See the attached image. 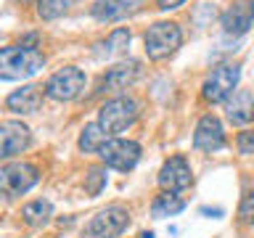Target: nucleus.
<instances>
[{
  "mask_svg": "<svg viewBox=\"0 0 254 238\" xmlns=\"http://www.w3.org/2000/svg\"><path fill=\"white\" fill-rule=\"evenodd\" d=\"M183 29L178 21H154L143 35V51L148 61H167L180 51Z\"/></svg>",
  "mask_w": 254,
  "mask_h": 238,
  "instance_id": "nucleus-2",
  "label": "nucleus"
},
{
  "mask_svg": "<svg viewBox=\"0 0 254 238\" xmlns=\"http://www.w3.org/2000/svg\"><path fill=\"white\" fill-rule=\"evenodd\" d=\"M186 209V201L178 193H170V190H162L154 201H151V217L154 220H164V217H175Z\"/></svg>",
  "mask_w": 254,
  "mask_h": 238,
  "instance_id": "nucleus-18",
  "label": "nucleus"
},
{
  "mask_svg": "<svg viewBox=\"0 0 254 238\" xmlns=\"http://www.w3.org/2000/svg\"><path fill=\"white\" fill-rule=\"evenodd\" d=\"M236 220L246 228L254 225V190H249V193L241 198V204H238V209H236Z\"/></svg>",
  "mask_w": 254,
  "mask_h": 238,
  "instance_id": "nucleus-23",
  "label": "nucleus"
},
{
  "mask_svg": "<svg viewBox=\"0 0 254 238\" xmlns=\"http://www.w3.org/2000/svg\"><path fill=\"white\" fill-rule=\"evenodd\" d=\"M140 154H143L140 143L127 140V138H109L98 151L101 162L106 167H111V170H117V172L135 170V164L140 162Z\"/></svg>",
  "mask_w": 254,
  "mask_h": 238,
  "instance_id": "nucleus-6",
  "label": "nucleus"
},
{
  "mask_svg": "<svg viewBox=\"0 0 254 238\" xmlns=\"http://www.w3.org/2000/svg\"><path fill=\"white\" fill-rule=\"evenodd\" d=\"M106 140H109V135L101 130V124H98V122H90V124L82 127L77 146H79V151H82V154H98L101 146H103Z\"/></svg>",
  "mask_w": 254,
  "mask_h": 238,
  "instance_id": "nucleus-20",
  "label": "nucleus"
},
{
  "mask_svg": "<svg viewBox=\"0 0 254 238\" xmlns=\"http://www.w3.org/2000/svg\"><path fill=\"white\" fill-rule=\"evenodd\" d=\"M40 180V170L35 164L27 162H13L0 170V193L8 198L24 196L27 190H32Z\"/></svg>",
  "mask_w": 254,
  "mask_h": 238,
  "instance_id": "nucleus-7",
  "label": "nucleus"
},
{
  "mask_svg": "<svg viewBox=\"0 0 254 238\" xmlns=\"http://www.w3.org/2000/svg\"><path fill=\"white\" fill-rule=\"evenodd\" d=\"M238 79H241V63H220V66H214L201 85V101L225 103L228 95L238 87Z\"/></svg>",
  "mask_w": 254,
  "mask_h": 238,
  "instance_id": "nucleus-5",
  "label": "nucleus"
},
{
  "mask_svg": "<svg viewBox=\"0 0 254 238\" xmlns=\"http://www.w3.org/2000/svg\"><path fill=\"white\" fill-rule=\"evenodd\" d=\"M43 95H45L43 87H37V85H24V87H19V90H13L11 95H8V98H5V106H8V111H13V114L27 117V114H35V111L40 109Z\"/></svg>",
  "mask_w": 254,
  "mask_h": 238,
  "instance_id": "nucleus-16",
  "label": "nucleus"
},
{
  "mask_svg": "<svg viewBox=\"0 0 254 238\" xmlns=\"http://www.w3.org/2000/svg\"><path fill=\"white\" fill-rule=\"evenodd\" d=\"M85 82H87V77H85L82 69L64 66V69L56 71V74L48 77L43 90H45L48 98H53V101H74L77 95L85 90Z\"/></svg>",
  "mask_w": 254,
  "mask_h": 238,
  "instance_id": "nucleus-8",
  "label": "nucleus"
},
{
  "mask_svg": "<svg viewBox=\"0 0 254 238\" xmlns=\"http://www.w3.org/2000/svg\"><path fill=\"white\" fill-rule=\"evenodd\" d=\"M45 66V53L37 45H5L0 48V79H27Z\"/></svg>",
  "mask_w": 254,
  "mask_h": 238,
  "instance_id": "nucleus-1",
  "label": "nucleus"
},
{
  "mask_svg": "<svg viewBox=\"0 0 254 238\" xmlns=\"http://www.w3.org/2000/svg\"><path fill=\"white\" fill-rule=\"evenodd\" d=\"M138 77H140V63L138 61L117 63V66L106 69V74L101 77L98 90L101 93H122V90H127V87H132Z\"/></svg>",
  "mask_w": 254,
  "mask_h": 238,
  "instance_id": "nucleus-14",
  "label": "nucleus"
},
{
  "mask_svg": "<svg viewBox=\"0 0 254 238\" xmlns=\"http://www.w3.org/2000/svg\"><path fill=\"white\" fill-rule=\"evenodd\" d=\"M103 188H106V170H103V167H93V170H87V175H85V190H87V193L98 196Z\"/></svg>",
  "mask_w": 254,
  "mask_h": 238,
  "instance_id": "nucleus-22",
  "label": "nucleus"
},
{
  "mask_svg": "<svg viewBox=\"0 0 254 238\" xmlns=\"http://www.w3.org/2000/svg\"><path fill=\"white\" fill-rule=\"evenodd\" d=\"M193 148L204 151V154H214V151L225 148V127H222L220 117L204 114L193 127Z\"/></svg>",
  "mask_w": 254,
  "mask_h": 238,
  "instance_id": "nucleus-12",
  "label": "nucleus"
},
{
  "mask_svg": "<svg viewBox=\"0 0 254 238\" xmlns=\"http://www.w3.org/2000/svg\"><path fill=\"white\" fill-rule=\"evenodd\" d=\"M225 117H228V122L236 124V127L249 124L254 119V95H252V90H246V87L238 90L236 87L225 101Z\"/></svg>",
  "mask_w": 254,
  "mask_h": 238,
  "instance_id": "nucleus-15",
  "label": "nucleus"
},
{
  "mask_svg": "<svg viewBox=\"0 0 254 238\" xmlns=\"http://www.w3.org/2000/svg\"><path fill=\"white\" fill-rule=\"evenodd\" d=\"M201 214H217V217H220V214H222V209H206V206H204V209H201Z\"/></svg>",
  "mask_w": 254,
  "mask_h": 238,
  "instance_id": "nucleus-26",
  "label": "nucleus"
},
{
  "mask_svg": "<svg viewBox=\"0 0 254 238\" xmlns=\"http://www.w3.org/2000/svg\"><path fill=\"white\" fill-rule=\"evenodd\" d=\"M156 182L162 190H170V193H180L193 185V170H190V162L183 154L170 156L167 162L159 167Z\"/></svg>",
  "mask_w": 254,
  "mask_h": 238,
  "instance_id": "nucleus-9",
  "label": "nucleus"
},
{
  "mask_svg": "<svg viewBox=\"0 0 254 238\" xmlns=\"http://www.w3.org/2000/svg\"><path fill=\"white\" fill-rule=\"evenodd\" d=\"M148 5V0H95L90 5V16L95 21H122L127 16H135Z\"/></svg>",
  "mask_w": 254,
  "mask_h": 238,
  "instance_id": "nucleus-13",
  "label": "nucleus"
},
{
  "mask_svg": "<svg viewBox=\"0 0 254 238\" xmlns=\"http://www.w3.org/2000/svg\"><path fill=\"white\" fill-rule=\"evenodd\" d=\"M236 151L241 156H254V130H241L236 135Z\"/></svg>",
  "mask_w": 254,
  "mask_h": 238,
  "instance_id": "nucleus-24",
  "label": "nucleus"
},
{
  "mask_svg": "<svg viewBox=\"0 0 254 238\" xmlns=\"http://www.w3.org/2000/svg\"><path fill=\"white\" fill-rule=\"evenodd\" d=\"M254 24V0H233L220 16V27L228 37H244Z\"/></svg>",
  "mask_w": 254,
  "mask_h": 238,
  "instance_id": "nucleus-11",
  "label": "nucleus"
},
{
  "mask_svg": "<svg viewBox=\"0 0 254 238\" xmlns=\"http://www.w3.org/2000/svg\"><path fill=\"white\" fill-rule=\"evenodd\" d=\"M19 3H37V0H19Z\"/></svg>",
  "mask_w": 254,
  "mask_h": 238,
  "instance_id": "nucleus-27",
  "label": "nucleus"
},
{
  "mask_svg": "<svg viewBox=\"0 0 254 238\" xmlns=\"http://www.w3.org/2000/svg\"><path fill=\"white\" fill-rule=\"evenodd\" d=\"M186 0H154V5L159 11H175V8H180Z\"/></svg>",
  "mask_w": 254,
  "mask_h": 238,
  "instance_id": "nucleus-25",
  "label": "nucleus"
},
{
  "mask_svg": "<svg viewBox=\"0 0 254 238\" xmlns=\"http://www.w3.org/2000/svg\"><path fill=\"white\" fill-rule=\"evenodd\" d=\"M130 27H117V29H111L106 37L101 40V43H95V56L98 59H114V56H122L127 48H130Z\"/></svg>",
  "mask_w": 254,
  "mask_h": 238,
  "instance_id": "nucleus-17",
  "label": "nucleus"
},
{
  "mask_svg": "<svg viewBox=\"0 0 254 238\" xmlns=\"http://www.w3.org/2000/svg\"><path fill=\"white\" fill-rule=\"evenodd\" d=\"M130 225V209L122 204H109L106 209L93 214L90 222H85L82 238H117Z\"/></svg>",
  "mask_w": 254,
  "mask_h": 238,
  "instance_id": "nucleus-4",
  "label": "nucleus"
},
{
  "mask_svg": "<svg viewBox=\"0 0 254 238\" xmlns=\"http://www.w3.org/2000/svg\"><path fill=\"white\" fill-rule=\"evenodd\" d=\"M140 114V103L130 98V95H117L109 98L103 106L98 109V124L109 138H117L119 132L130 130L135 124V119Z\"/></svg>",
  "mask_w": 254,
  "mask_h": 238,
  "instance_id": "nucleus-3",
  "label": "nucleus"
},
{
  "mask_svg": "<svg viewBox=\"0 0 254 238\" xmlns=\"http://www.w3.org/2000/svg\"><path fill=\"white\" fill-rule=\"evenodd\" d=\"M21 217H24V222H27V225L40 228V225H45V222L53 217V204L48 201V198H35V201L24 204Z\"/></svg>",
  "mask_w": 254,
  "mask_h": 238,
  "instance_id": "nucleus-19",
  "label": "nucleus"
},
{
  "mask_svg": "<svg viewBox=\"0 0 254 238\" xmlns=\"http://www.w3.org/2000/svg\"><path fill=\"white\" fill-rule=\"evenodd\" d=\"M37 16L43 21H53V19H61L66 16L71 8L77 5V0H37Z\"/></svg>",
  "mask_w": 254,
  "mask_h": 238,
  "instance_id": "nucleus-21",
  "label": "nucleus"
},
{
  "mask_svg": "<svg viewBox=\"0 0 254 238\" xmlns=\"http://www.w3.org/2000/svg\"><path fill=\"white\" fill-rule=\"evenodd\" d=\"M32 143V130L19 119H8L0 122V162L24 154Z\"/></svg>",
  "mask_w": 254,
  "mask_h": 238,
  "instance_id": "nucleus-10",
  "label": "nucleus"
}]
</instances>
